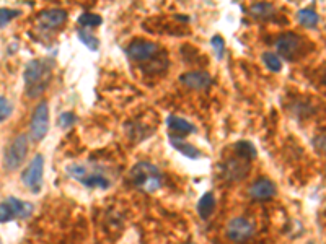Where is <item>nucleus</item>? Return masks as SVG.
<instances>
[{
	"label": "nucleus",
	"mask_w": 326,
	"mask_h": 244,
	"mask_svg": "<svg viewBox=\"0 0 326 244\" xmlns=\"http://www.w3.org/2000/svg\"><path fill=\"white\" fill-rule=\"evenodd\" d=\"M49 78H51L49 64L46 61H41V59L31 61L26 65V70H25V83H26L28 96L41 94V91L46 88Z\"/></svg>",
	"instance_id": "1"
},
{
	"label": "nucleus",
	"mask_w": 326,
	"mask_h": 244,
	"mask_svg": "<svg viewBox=\"0 0 326 244\" xmlns=\"http://www.w3.org/2000/svg\"><path fill=\"white\" fill-rule=\"evenodd\" d=\"M130 181L137 189L154 192L162 186V173L150 163H137L130 169Z\"/></svg>",
	"instance_id": "2"
},
{
	"label": "nucleus",
	"mask_w": 326,
	"mask_h": 244,
	"mask_svg": "<svg viewBox=\"0 0 326 244\" xmlns=\"http://www.w3.org/2000/svg\"><path fill=\"white\" fill-rule=\"evenodd\" d=\"M28 147H30V142H28L26 134H20L13 138L5 152V168L10 169V171H15L21 163H23L28 153Z\"/></svg>",
	"instance_id": "3"
},
{
	"label": "nucleus",
	"mask_w": 326,
	"mask_h": 244,
	"mask_svg": "<svg viewBox=\"0 0 326 244\" xmlns=\"http://www.w3.org/2000/svg\"><path fill=\"white\" fill-rule=\"evenodd\" d=\"M69 174L72 177H75V179H78L86 187H101V189L110 187V181H108L103 174L93 173L83 165H72L69 168Z\"/></svg>",
	"instance_id": "4"
},
{
	"label": "nucleus",
	"mask_w": 326,
	"mask_h": 244,
	"mask_svg": "<svg viewBox=\"0 0 326 244\" xmlns=\"http://www.w3.org/2000/svg\"><path fill=\"white\" fill-rule=\"evenodd\" d=\"M42 171H44V158L41 155H36L33 161L28 165V168L23 171V179L25 186L33 190V192H39L42 186Z\"/></svg>",
	"instance_id": "5"
},
{
	"label": "nucleus",
	"mask_w": 326,
	"mask_h": 244,
	"mask_svg": "<svg viewBox=\"0 0 326 244\" xmlns=\"http://www.w3.org/2000/svg\"><path fill=\"white\" fill-rule=\"evenodd\" d=\"M30 127H31V137L36 142H39V140L46 137L48 129H49V108H48L46 101H42L36 106Z\"/></svg>",
	"instance_id": "6"
},
{
	"label": "nucleus",
	"mask_w": 326,
	"mask_h": 244,
	"mask_svg": "<svg viewBox=\"0 0 326 244\" xmlns=\"http://www.w3.org/2000/svg\"><path fill=\"white\" fill-rule=\"evenodd\" d=\"M255 233V225L246 218H234L227 226V234L231 241L243 242L250 239Z\"/></svg>",
	"instance_id": "7"
},
{
	"label": "nucleus",
	"mask_w": 326,
	"mask_h": 244,
	"mask_svg": "<svg viewBox=\"0 0 326 244\" xmlns=\"http://www.w3.org/2000/svg\"><path fill=\"white\" fill-rule=\"evenodd\" d=\"M65 18H67V13L61 9H51L46 10L39 15L38 18V26L42 29H54L59 28L61 25H64Z\"/></svg>",
	"instance_id": "8"
},
{
	"label": "nucleus",
	"mask_w": 326,
	"mask_h": 244,
	"mask_svg": "<svg viewBox=\"0 0 326 244\" xmlns=\"http://www.w3.org/2000/svg\"><path fill=\"white\" fill-rule=\"evenodd\" d=\"M157 44L150 41H135L129 46L127 54L134 59V61H147L157 53Z\"/></svg>",
	"instance_id": "9"
},
{
	"label": "nucleus",
	"mask_w": 326,
	"mask_h": 244,
	"mask_svg": "<svg viewBox=\"0 0 326 244\" xmlns=\"http://www.w3.org/2000/svg\"><path fill=\"white\" fill-rule=\"evenodd\" d=\"M181 83L186 86L194 88V90H204L212 83V78L206 72H188L184 75H181Z\"/></svg>",
	"instance_id": "10"
},
{
	"label": "nucleus",
	"mask_w": 326,
	"mask_h": 244,
	"mask_svg": "<svg viewBox=\"0 0 326 244\" xmlns=\"http://www.w3.org/2000/svg\"><path fill=\"white\" fill-rule=\"evenodd\" d=\"M300 38L297 34L292 33H287L284 36H281L279 41H277V51L284 56V57H292L294 54L299 53L300 49Z\"/></svg>",
	"instance_id": "11"
},
{
	"label": "nucleus",
	"mask_w": 326,
	"mask_h": 244,
	"mask_svg": "<svg viewBox=\"0 0 326 244\" xmlns=\"http://www.w3.org/2000/svg\"><path fill=\"white\" fill-rule=\"evenodd\" d=\"M274 194H276V186L267 179H259L250 187V196L253 199H259V201H263V199H269Z\"/></svg>",
	"instance_id": "12"
},
{
	"label": "nucleus",
	"mask_w": 326,
	"mask_h": 244,
	"mask_svg": "<svg viewBox=\"0 0 326 244\" xmlns=\"http://www.w3.org/2000/svg\"><path fill=\"white\" fill-rule=\"evenodd\" d=\"M214 207H215V199L211 192H207V194L202 196V199L198 204V210H199V215L202 218H209L211 217V213L214 212Z\"/></svg>",
	"instance_id": "13"
},
{
	"label": "nucleus",
	"mask_w": 326,
	"mask_h": 244,
	"mask_svg": "<svg viewBox=\"0 0 326 244\" xmlns=\"http://www.w3.org/2000/svg\"><path fill=\"white\" fill-rule=\"evenodd\" d=\"M171 143H173V147H175V149H176L178 152H181V153H183L184 157H188V158L196 160V158L201 157V152H199L198 149H194V147L190 145V143H184L183 140L171 137Z\"/></svg>",
	"instance_id": "14"
},
{
	"label": "nucleus",
	"mask_w": 326,
	"mask_h": 244,
	"mask_svg": "<svg viewBox=\"0 0 326 244\" xmlns=\"http://www.w3.org/2000/svg\"><path fill=\"white\" fill-rule=\"evenodd\" d=\"M168 125H170L171 130L179 132V134H190V132L196 130L193 124H190L184 119H181V117H175V116L168 117Z\"/></svg>",
	"instance_id": "15"
},
{
	"label": "nucleus",
	"mask_w": 326,
	"mask_h": 244,
	"mask_svg": "<svg viewBox=\"0 0 326 244\" xmlns=\"http://www.w3.org/2000/svg\"><path fill=\"white\" fill-rule=\"evenodd\" d=\"M297 18H299L300 25L307 26V28H315L318 25V15L315 10H311V9L300 10L299 15H297Z\"/></svg>",
	"instance_id": "16"
},
{
	"label": "nucleus",
	"mask_w": 326,
	"mask_h": 244,
	"mask_svg": "<svg viewBox=\"0 0 326 244\" xmlns=\"http://www.w3.org/2000/svg\"><path fill=\"white\" fill-rule=\"evenodd\" d=\"M237 152L240 155L242 158H246V160H251L256 157V150L255 147H253L250 142H238L237 143Z\"/></svg>",
	"instance_id": "17"
},
{
	"label": "nucleus",
	"mask_w": 326,
	"mask_h": 244,
	"mask_svg": "<svg viewBox=\"0 0 326 244\" xmlns=\"http://www.w3.org/2000/svg\"><path fill=\"white\" fill-rule=\"evenodd\" d=\"M263 61L266 64V67L272 70V72H279L282 69V62H281V59L276 56V54H272V53H266L263 56Z\"/></svg>",
	"instance_id": "18"
},
{
	"label": "nucleus",
	"mask_w": 326,
	"mask_h": 244,
	"mask_svg": "<svg viewBox=\"0 0 326 244\" xmlns=\"http://www.w3.org/2000/svg\"><path fill=\"white\" fill-rule=\"evenodd\" d=\"M78 23L85 28L98 26L101 23V17L100 15H95V13H83V15H80V18H78Z\"/></svg>",
	"instance_id": "19"
},
{
	"label": "nucleus",
	"mask_w": 326,
	"mask_h": 244,
	"mask_svg": "<svg viewBox=\"0 0 326 244\" xmlns=\"http://www.w3.org/2000/svg\"><path fill=\"white\" fill-rule=\"evenodd\" d=\"M78 36H80L82 42H83L88 49H91V51H97V49H98L100 42H98V39H97L93 34H90V33L83 31V29H80V31H78Z\"/></svg>",
	"instance_id": "20"
},
{
	"label": "nucleus",
	"mask_w": 326,
	"mask_h": 244,
	"mask_svg": "<svg viewBox=\"0 0 326 244\" xmlns=\"http://www.w3.org/2000/svg\"><path fill=\"white\" fill-rule=\"evenodd\" d=\"M272 12H274V7L269 4H256L251 7V13L255 17H269Z\"/></svg>",
	"instance_id": "21"
},
{
	"label": "nucleus",
	"mask_w": 326,
	"mask_h": 244,
	"mask_svg": "<svg viewBox=\"0 0 326 244\" xmlns=\"http://www.w3.org/2000/svg\"><path fill=\"white\" fill-rule=\"evenodd\" d=\"M15 212H13L12 205L9 202H2L0 204V223H5V221H10L12 218H15Z\"/></svg>",
	"instance_id": "22"
},
{
	"label": "nucleus",
	"mask_w": 326,
	"mask_h": 244,
	"mask_svg": "<svg viewBox=\"0 0 326 244\" xmlns=\"http://www.w3.org/2000/svg\"><path fill=\"white\" fill-rule=\"evenodd\" d=\"M20 12L18 10H12V9H0V28H4L7 23H10V21L18 17Z\"/></svg>",
	"instance_id": "23"
},
{
	"label": "nucleus",
	"mask_w": 326,
	"mask_h": 244,
	"mask_svg": "<svg viewBox=\"0 0 326 244\" xmlns=\"http://www.w3.org/2000/svg\"><path fill=\"white\" fill-rule=\"evenodd\" d=\"M10 114H12V105H10V101L5 100L4 96H0V122L5 121Z\"/></svg>",
	"instance_id": "24"
},
{
	"label": "nucleus",
	"mask_w": 326,
	"mask_h": 244,
	"mask_svg": "<svg viewBox=\"0 0 326 244\" xmlns=\"http://www.w3.org/2000/svg\"><path fill=\"white\" fill-rule=\"evenodd\" d=\"M212 47L215 51L217 59H222L223 57V51H225V44H223V39L220 38V36H214V38H212Z\"/></svg>",
	"instance_id": "25"
},
{
	"label": "nucleus",
	"mask_w": 326,
	"mask_h": 244,
	"mask_svg": "<svg viewBox=\"0 0 326 244\" xmlns=\"http://www.w3.org/2000/svg\"><path fill=\"white\" fill-rule=\"evenodd\" d=\"M74 122H75V114H72V113H64L59 117V124H61V127H64V129L70 127Z\"/></svg>",
	"instance_id": "26"
},
{
	"label": "nucleus",
	"mask_w": 326,
	"mask_h": 244,
	"mask_svg": "<svg viewBox=\"0 0 326 244\" xmlns=\"http://www.w3.org/2000/svg\"><path fill=\"white\" fill-rule=\"evenodd\" d=\"M0 244H2V241H0Z\"/></svg>",
	"instance_id": "27"
}]
</instances>
